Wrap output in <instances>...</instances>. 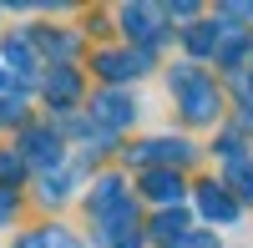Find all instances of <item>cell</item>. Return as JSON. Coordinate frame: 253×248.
I'll return each mask as SVG.
<instances>
[{"label":"cell","instance_id":"obj_1","mask_svg":"<svg viewBox=\"0 0 253 248\" xmlns=\"http://www.w3.org/2000/svg\"><path fill=\"white\" fill-rule=\"evenodd\" d=\"M172 91L187 122H213L218 117V86L208 81L198 66H172Z\"/></svg>","mask_w":253,"mask_h":248},{"label":"cell","instance_id":"obj_2","mask_svg":"<svg viewBox=\"0 0 253 248\" xmlns=\"http://www.w3.org/2000/svg\"><path fill=\"white\" fill-rule=\"evenodd\" d=\"M122 31L132 41H142V46H157L167 36V15L157 5H122Z\"/></svg>","mask_w":253,"mask_h":248},{"label":"cell","instance_id":"obj_3","mask_svg":"<svg viewBox=\"0 0 253 248\" xmlns=\"http://www.w3.org/2000/svg\"><path fill=\"white\" fill-rule=\"evenodd\" d=\"M20 162H36V167H56L61 162V137L51 127H31L26 137H20Z\"/></svg>","mask_w":253,"mask_h":248},{"label":"cell","instance_id":"obj_4","mask_svg":"<svg viewBox=\"0 0 253 248\" xmlns=\"http://www.w3.org/2000/svg\"><path fill=\"white\" fill-rule=\"evenodd\" d=\"M91 117H96L107 132L132 127V122H137V101L126 96V91H101V96H96V107H91Z\"/></svg>","mask_w":253,"mask_h":248},{"label":"cell","instance_id":"obj_5","mask_svg":"<svg viewBox=\"0 0 253 248\" xmlns=\"http://www.w3.org/2000/svg\"><path fill=\"white\" fill-rule=\"evenodd\" d=\"M147 66H152V56H147V51H101V56H96V71L107 76V81H132V76H142Z\"/></svg>","mask_w":253,"mask_h":248},{"label":"cell","instance_id":"obj_6","mask_svg":"<svg viewBox=\"0 0 253 248\" xmlns=\"http://www.w3.org/2000/svg\"><path fill=\"white\" fill-rule=\"evenodd\" d=\"M137 162H187L193 157V147H187L182 137H152V142H142V147H132Z\"/></svg>","mask_w":253,"mask_h":248},{"label":"cell","instance_id":"obj_7","mask_svg":"<svg viewBox=\"0 0 253 248\" xmlns=\"http://www.w3.org/2000/svg\"><path fill=\"white\" fill-rule=\"evenodd\" d=\"M198 208L213 218V223H233V218H238V203L228 198L223 182H203V188H198Z\"/></svg>","mask_w":253,"mask_h":248},{"label":"cell","instance_id":"obj_8","mask_svg":"<svg viewBox=\"0 0 253 248\" xmlns=\"http://www.w3.org/2000/svg\"><path fill=\"white\" fill-rule=\"evenodd\" d=\"M142 193L152 198V203H177V198H182V177H177V167H147Z\"/></svg>","mask_w":253,"mask_h":248},{"label":"cell","instance_id":"obj_9","mask_svg":"<svg viewBox=\"0 0 253 248\" xmlns=\"http://www.w3.org/2000/svg\"><path fill=\"white\" fill-rule=\"evenodd\" d=\"M41 86H46V101H51V107H71V101L81 96V76H76L71 66H56Z\"/></svg>","mask_w":253,"mask_h":248},{"label":"cell","instance_id":"obj_10","mask_svg":"<svg viewBox=\"0 0 253 248\" xmlns=\"http://www.w3.org/2000/svg\"><path fill=\"white\" fill-rule=\"evenodd\" d=\"M152 238H157V243H167V248H177V243L187 238V213H182V208H167V213H157V223H152Z\"/></svg>","mask_w":253,"mask_h":248},{"label":"cell","instance_id":"obj_11","mask_svg":"<svg viewBox=\"0 0 253 248\" xmlns=\"http://www.w3.org/2000/svg\"><path fill=\"white\" fill-rule=\"evenodd\" d=\"M5 61H10V71H20V76H36V51H31V36H5Z\"/></svg>","mask_w":253,"mask_h":248},{"label":"cell","instance_id":"obj_12","mask_svg":"<svg viewBox=\"0 0 253 248\" xmlns=\"http://www.w3.org/2000/svg\"><path fill=\"white\" fill-rule=\"evenodd\" d=\"M15 248H81V238L71 228H36V233L20 238Z\"/></svg>","mask_w":253,"mask_h":248},{"label":"cell","instance_id":"obj_13","mask_svg":"<svg viewBox=\"0 0 253 248\" xmlns=\"http://www.w3.org/2000/svg\"><path fill=\"white\" fill-rule=\"evenodd\" d=\"M228 188H233L243 203H253V162H248V157H233V162H228Z\"/></svg>","mask_w":253,"mask_h":248},{"label":"cell","instance_id":"obj_14","mask_svg":"<svg viewBox=\"0 0 253 248\" xmlns=\"http://www.w3.org/2000/svg\"><path fill=\"white\" fill-rule=\"evenodd\" d=\"M187 51H193V56L218 51V26H208V20H203V26H193V31H187Z\"/></svg>","mask_w":253,"mask_h":248},{"label":"cell","instance_id":"obj_15","mask_svg":"<svg viewBox=\"0 0 253 248\" xmlns=\"http://www.w3.org/2000/svg\"><path fill=\"white\" fill-rule=\"evenodd\" d=\"M20 117H26V101H20V91H0V122L10 127V122H20Z\"/></svg>","mask_w":253,"mask_h":248},{"label":"cell","instance_id":"obj_16","mask_svg":"<svg viewBox=\"0 0 253 248\" xmlns=\"http://www.w3.org/2000/svg\"><path fill=\"white\" fill-rule=\"evenodd\" d=\"M20 172H26V162L15 152H0V182H20Z\"/></svg>","mask_w":253,"mask_h":248},{"label":"cell","instance_id":"obj_17","mask_svg":"<svg viewBox=\"0 0 253 248\" xmlns=\"http://www.w3.org/2000/svg\"><path fill=\"white\" fill-rule=\"evenodd\" d=\"M177 248H223V243H218V233H187Z\"/></svg>","mask_w":253,"mask_h":248},{"label":"cell","instance_id":"obj_18","mask_svg":"<svg viewBox=\"0 0 253 248\" xmlns=\"http://www.w3.org/2000/svg\"><path fill=\"white\" fill-rule=\"evenodd\" d=\"M15 218V188H0V223Z\"/></svg>","mask_w":253,"mask_h":248},{"label":"cell","instance_id":"obj_19","mask_svg":"<svg viewBox=\"0 0 253 248\" xmlns=\"http://www.w3.org/2000/svg\"><path fill=\"white\" fill-rule=\"evenodd\" d=\"M238 96H243V107H248L243 117L253 122V76H238Z\"/></svg>","mask_w":253,"mask_h":248}]
</instances>
